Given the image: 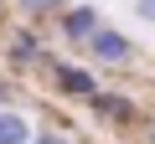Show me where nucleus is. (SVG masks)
Returning <instances> with one entry per match:
<instances>
[{
	"label": "nucleus",
	"instance_id": "obj_1",
	"mask_svg": "<svg viewBox=\"0 0 155 144\" xmlns=\"http://www.w3.org/2000/svg\"><path fill=\"white\" fill-rule=\"evenodd\" d=\"M52 57H57V52H52V41H47V31H41V26L16 21L5 36H0V62H5V72H11V77L47 72V62H52Z\"/></svg>",
	"mask_w": 155,
	"mask_h": 144
},
{
	"label": "nucleus",
	"instance_id": "obj_2",
	"mask_svg": "<svg viewBox=\"0 0 155 144\" xmlns=\"http://www.w3.org/2000/svg\"><path fill=\"white\" fill-rule=\"evenodd\" d=\"M88 113H93V124L98 129H109V134H140V124H145V103L129 93V88H114V83H104L98 88V98L88 103Z\"/></svg>",
	"mask_w": 155,
	"mask_h": 144
},
{
	"label": "nucleus",
	"instance_id": "obj_3",
	"mask_svg": "<svg viewBox=\"0 0 155 144\" xmlns=\"http://www.w3.org/2000/svg\"><path fill=\"white\" fill-rule=\"evenodd\" d=\"M47 83H52L57 98L83 103V108H88V103L98 98V88H104L98 67H93V62H78V57H52V62H47Z\"/></svg>",
	"mask_w": 155,
	"mask_h": 144
},
{
	"label": "nucleus",
	"instance_id": "obj_4",
	"mask_svg": "<svg viewBox=\"0 0 155 144\" xmlns=\"http://www.w3.org/2000/svg\"><path fill=\"white\" fill-rule=\"evenodd\" d=\"M83 57H88L98 72H129V67H140V41H134L129 31H119V26H104V31L83 46Z\"/></svg>",
	"mask_w": 155,
	"mask_h": 144
},
{
	"label": "nucleus",
	"instance_id": "obj_5",
	"mask_svg": "<svg viewBox=\"0 0 155 144\" xmlns=\"http://www.w3.org/2000/svg\"><path fill=\"white\" fill-rule=\"evenodd\" d=\"M52 26H57V41H62L67 52H83V46H88V41L109 26V16L93 5V0H72V5H67Z\"/></svg>",
	"mask_w": 155,
	"mask_h": 144
},
{
	"label": "nucleus",
	"instance_id": "obj_6",
	"mask_svg": "<svg viewBox=\"0 0 155 144\" xmlns=\"http://www.w3.org/2000/svg\"><path fill=\"white\" fill-rule=\"evenodd\" d=\"M67 5H72V0H11L16 21H26V26H52Z\"/></svg>",
	"mask_w": 155,
	"mask_h": 144
},
{
	"label": "nucleus",
	"instance_id": "obj_7",
	"mask_svg": "<svg viewBox=\"0 0 155 144\" xmlns=\"http://www.w3.org/2000/svg\"><path fill=\"white\" fill-rule=\"evenodd\" d=\"M36 139V118L26 108H0V144H31Z\"/></svg>",
	"mask_w": 155,
	"mask_h": 144
},
{
	"label": "nucleus",
	"instance_id": "obj_8",
	"mask_svg": "<svg viewBox=\"0 0 155 144\" xmlns=\"http://www.w3.org/2000/svg\"><path fill=\"white\" fill-rule=\"evenodd\" d=\"M31 144H78V134L67 124H36V139Z\"/></svg>",
	"mask_w": 155,
	"mask_h": 144
},
{
	"label": "nucleus",
	"instance_id": "obj_9",
	"mask_svg": "<svg viewBox=\"0 0 155 144\" xmlns=\"http://www.w3.org/2000/svg\"><path fill=\"white\" fill-rule=\"evenodd\" d=\"M16 98H21V88H16V77H11L5 67H0V108H21Z\"/></svg>",
	"mask_w": 155,
	"mask_h": 144
},
{
	"label": "nucleus",
	"instance_id": "obj_10",
	"mask_svg": "<svg viewBox=\"0 0 155 144\" xmlns=\"http://www.w3.org/2000/svg\"><path fill=\"white\" fill-rule=\"evenodd\" d=\"M129 11H134L140 26H155V0H129Z\"/></svg>",
	"mask_w": 155,
	"mask_h": 144
},
{
	"label": "nucleus",
	"instance_id": "obj_11",
	"mask_svg": "<svg viewBox=\"0 0 155 144\" xmlns=\"http://www.w3.org/2000/svg\"><path fill=\"white\" fill-rule=\"evenodd\" d=\"M140 139H145V144H155V108L145 113V124H140Z\"/></svg>",
	"mask_w": 155,
	"mask_h": 144
},
{
	"label": "nucleus",
	"instance_id": "obj_12",
	"mask_svg": "<svg viewBox=\"0 0 155 144\" xmlns=\"http://www.w3.org/2000/svg\"><path fill=\"white\" fill-rule=\"evenodd\" d=\"M11 16H16V11H11V0H0V31H11V26H5Z\"/></svg>",
	"mask_w": 155,
	"mask_h": 144
}]
</instances>
